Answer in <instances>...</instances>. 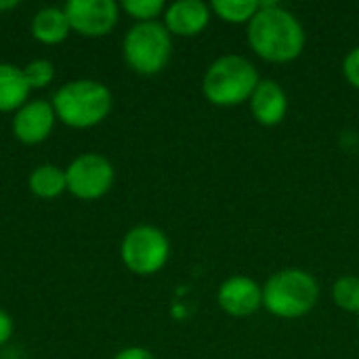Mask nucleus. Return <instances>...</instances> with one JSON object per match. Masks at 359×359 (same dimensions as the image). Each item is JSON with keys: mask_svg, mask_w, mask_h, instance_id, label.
<instances>
[{"mask_svg": "<svg viewBox=\"0 0 359 359\" xmlns=\"http://www.w3.org/2000/svg\"><path fill=\"white\" fill-rule=\"evenodd\" d=\"M261 82L257 65L236 53L217 57L202 78V95L210 105L238 107L248 103Z\"/></svg>", "mask_w": 359, "mask_h": 359, "instance_id": "f03ea898", "label": "nucleus"}, {"mask_svg": "<svg viewBox=\"0 0 359 359\" xmlns=\"http://www.w3.org/2000/svg\"><path fill=\"white\" fill-rule=\"evenodd\" d=\"M122 8L137 19V23H147L156 21L166 11V4L162 0H124Z\"/></svg>", "mask_w": 359, "mask_h": 359, "instance_id": "a211bd4d", "label": "nucleus"}, {"mask_svg": "<svg viewBox=\"0 0 359 359\" xmlns=\"http://www.w3.org/2000/svg\"><path fill=\"white\" fill-rule=\"evenodd\" d=\"M120 257L130 273L154 276L168 263L170 242L162 229L154 225H137L124 236Z\"/></svg>", "mask_w": 359, "mask_h": 359, "instance_id": "423d86ee", "label": "nucleus"}, {"mask_svg": "<svg viewBox=\"0 0 359 359\" xmlns=\"http://www.w3.org/2000/svg\"><path fill=\"white\" fill-rule=\"evenodd\" d=\"M11 337H13V318L4 309H0V347L8 343Z\"/></svg>", "mask_w": 359, "mask_h": 359, "instance_id": "4be33fe9", "label": "nucleus"}, {"mask_svg": "<svg viewBox=\"0 0 359 359\" xmlns=\"http://www.w3.org/2000/svg\"><path fill=\"white\" fill-rule=\"evenodd\" d=\"M23 69V76L29 84V88H44L55 78V67L48 59H34Z\"/></svg>", "mask_w": 359, "mask_h": 359, "instance_id": "6ab92c4d", "label": "nucleus"}, {"mask_svg": "<svg viewBox=\"0 0 359 359\" xmlns=\"http://www.w3.org/2000/svg\"><path fill=\"white\" fill-rule=\"evenodd\" d=\"M246 38L250 50L267 63H290L307 44L299 17L278 2H261L259 13L246 25Z\"/></svg>", "mask_w": 359, "mask_h": 359, "instance_id": "f257e3e1", "label": "nucleus"}, {"mask_svg": "<svg viewBox=\"0 0 359 359\" xmlns=\"http://www.w3.org/2000/svg\"><path fill=\"white\" fill-rule=\"evenodd\" d=\"M358 330H359V320H358Z\"/></svg>", "mask_w": 359, "mask_h": 359, "instance_id": "b1692460", "label": "nucleus"}, {"mask_svg": "<svg viewBox=\"0 0 359 359\" xmlns=\"http://www.w3.org/2000/svg\"><path fill=\"white\" fill-rule=\"evenodd\" d=\"M116 179L111 162L101 154H82L65 168L67 191L80 200H99L103 198Z\"/></svg>", "mask_w": 359, "mask_h": 359, "instance_id": "0eeeda50", "label": "nucleus"}, {"mask_svg": "<svg viewBox=\"0 0 359 359\" xmlns=\"http://www.w3.org/2000/svg\"><path fill=\"white\" fill-rule=\"evenodd\" d=\"M72 27L63 13L57 6H44L32 17V36L42 44H59L69 36Z\"/></svg>", "mask_w": 359, "mask_h": 359, "instance_id": "4468645a", "label": "nucleus"}, {"mask_svg": "<svg viewBox=\"0 0 359 359\" xmlns=\"http://www.w3.org/2000/svg\"><path fill=\"white\" fill-rule=\"evenodd\" d=\"M212 19L210 4L202 0H177L164 11V27L170 36L194 38L202 34Z\"/></svg>", "mask_w": 359, "mask_h": 359, "instance_id": "9b49d317", "label": "nucleus"}, {"mask_svg": "<svg viewBox=\"0 0 359 359\" xmlns=\"http://www.w3.org/2000/svg\"><path fill=\"white\" fill-rule=\"evenodd\" d=\"M332 301L339 309L359 316V278L358 276H341L332 284Z\"/></svg>", "mask_w": 359, "mask_h": 359, "instance_id": "f3484780", "label": "nucleus"}, {"mask_svg": "<svg viewBox=\"0 0 359 359\" xmlns=\"http://www.w3.org/2000/svg\"><path fill=\"white\" fill-rule=\"evenodd\" d=\"M122 55L133 72L141 76L160 74L170 61L172 36L160 21L135 23L124 36Z\"/></svg>", "mask_w": 359, "mask_h": 359, "instance_id": "39448f33", "label": "nucleus"}, {"mask_svg": "<svg viewBox=\"0 0 359 359\" xmlns=\"http://www.w3.org/2000/svg\"><path fill=\"white\" fill-rule=\"evenodd\" d=\"M55 120H57V116H55V109L48 101H44V99L27 101L23 107H19L15 111L13 135L25 145L42 143L50 135Z\"/></svg>", "mask_w": 359, "mask_h": 359, "instance_id": "9d476101", "label": "nucleus"}, {"mask_svg": "<svg viewBox=\"0 0 359 359\" xmlns=\"http://www.w3.org/2000/svg\"><path fill=\"white\" fill-rule=\"evenodd\" d=\"M217 303L231 318H250L263 307V286L248 276H231L219 286Z\"/></svg>", "mask_w": 359, "mask_h": 359, "instance_id": "1a4fd4ad", "label": "nucleus"}, {"mask_svg": "<svg viewBox=\"0 0 359 359\" xmlns=\"http://www.w3.org/2000/svg\"><path fill=\"white\" fill-rule=\"evenodd\" d=\"M63 13L69 27L86 38L107 36L120 19V6L114 0H69Z\"/></svg>", "mask_w": 359, "mask_h": 359, "instance_id": "6e6552de", "label": "nucleus"}, {"mask_svg": "<svg viewBox=\"0 0 359 359\" xmlns=\"http://www.w3.org/2000/svg\"><path fill=\"white\" fill-rule=\"evenodd\" d=\"M114 359H156V358H154V353H151L149 349H145V347H126V349L118 351Z\"/></svg>", "mask_w": 359, "mask_h": 359, "instance_id": "412c9836", "label": "nucleus"}, {"mask_svg": "<svg viewBox=\"0 0 359 359\" xmlns=\"http://www.w3.org/2000/svg\"><path fill=\"white\" fill-rule=\"evenodd\" d=\"M111 90L90 78H80L63 84L53 95V109L57 120L72 128H90L101 124L111 111Z\"/></svg>", "mask_w": 359, "mask_h": 359, "instance_id": "20e7f679", "label": "nucleus"}, {"mask_svg": "<svg viewBox=\"0 0 359 359\" xmlns=\"http://www.w3.org/2000/svg\"><path fill=\"white\" fill-rule=\"evenodd\" d=\"M29 191L42 200H53L67 189L65 170L55 164H40L32 170L27 179Z\"/></svg>", "mask_w": 359, "mask_h": 359, "instance_id": "2eb2a0df", "label": "nucleus"}, {"mask_svg": "<svg viewBox=\"0 0 359 359\" xmlns=\"http://www.w3.org/2000/svg\"><path fill=\"white\" fill-rule=\"evenodd\" d=\"M17 0H0V13L2 11H11V8H17Z\"/></svg>", "mask_w": 359, "mask_h": 359, "instance_id": "5701e85b", "label": "nucleus"}, {"mask_svg": "<svg viewBox=\"0 0 359 359\" xmlns=\"http://www.w3.org/2000/svg\"><path fill=\"white\" fill-rule=\"evenodd\" d=\"M248 107L257 124L271 128L284 122L288 114V95L280 82L271 78H261L248 101Z\"/></svg>", "mask_w": 359, "mask_h": 359, "instance_id": "f8f14e48", "label": "nucleus"}, {"mask_svg": "<svg viewBox=\"0 0 359 359\" xmlns=\"http://www.w3.org/2000/svg\"><path fill=\"white\" fill-rule=\"evenodd\" d=\"M320 301L318 280L301 267H284L263 284V307L280 320H301Z\"/></svg>", "mask_w": 359, "mask_h": 359, "instance_id": "7ed1b4c3", "label": "nucleus"}, {"mask_svg": "<svg viewBox=\"0 0 359 359\" xmlns=\"http://www.w3.org/2000/svg\"><path fill=\"white\" fill-rule=\"evenodd\" d=\"M343 76L355 90H359V46H353L345 55V59H343Z\"/></svg>", "mask_w": 359, "mask_h": 359, "instance_id": "aec40b11", "label": "nucleus"}, {"mask_svg": "<svg viewBox=\"0 0 359 359\" xmlns=\"http://www.w3.org/2000/svg\"><path fill=\"white\" fill-rule=\"evenodd\" d=\"M261 2L259 0H212L210 11L215 17H219L225 23L242 25L250 23V19L259 13Z\"/></svg>", "mask_w": 359, "mask_h": 359, "instance_id": "dca6fc26", "label": "nucleus"}, {"mask_svg": "<svg viewBox=\"0 0 359 359\" xmlns=\"http://www.w3.org/2000/svg\"><path fill=\"white\" fill-rule=\"evenodd\" d=\"M29 84L23 69L13 63H0V111H17L27 103Z\"/></svg>", "mask_w": 359, "mask_h": 359, "instance_id": "ddd939ff", "label": "nucleus"}]
</instances>
